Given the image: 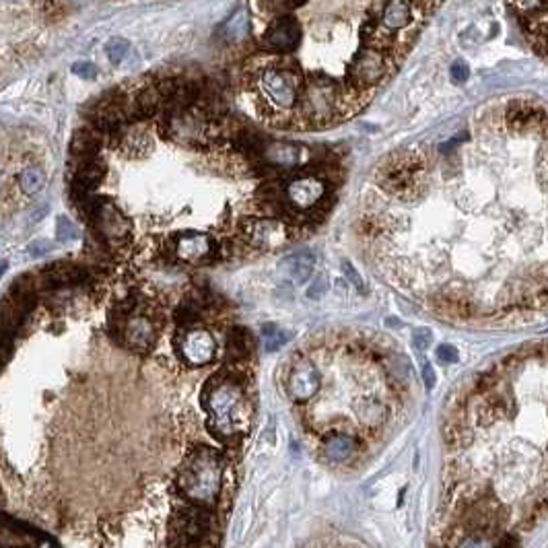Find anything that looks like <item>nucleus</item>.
Segmentation results:
<instances>
[{
	"instance_id": "393cba45",
	"label": "nucleus",
	"mask_w": 548,
	"mask_h": 548,
	"mask_svg": "<svg viewBox=\"0 0 548 548\" xmlns=\"http://www.w3.org/2000/svg\"><path fill=\"white\" fill-rule=\"evenodd\" d=\"M70 151L72 155L80 157V159H91L95 157V153L99 151V136L93 130H76L70 142Z\"/></svg>"
},
{
	"instance_id": "6ab92c4d",
	"label": "nucleus",
	"mask_w": 548,
	"mask_h": 548,
	"mask_svg": "<svg viewBox=\"0 0 548 548\" xmlns=\"http://www.w3.org/2000/svg\"><path fill=\"white\" fill-rule=\"evenodd\" d=\"M105 175V165L91 157V159H83V163L78 165V171L72 179V194L74 198L87 196L93 188H97V184L103 179Z\"/></svg>"
},
{
	"instance_id": "72a5a7b5",
	"label": "nucleus",
	"mask_w": 548,
	"mask_h": 548,
	"mask_svg": "<svg viewBox=\"0 0 548 548\" xmlns=\"http://www.w3.org/2000/svg\"><path fill=\"white\" fill-rule=\"evenodd\" d=\"M435 355H437V361L448 363V365L458 361V351H456V347H452V344H441V347L435 351Z\"/></svg>"
},
{
	"instance_id": "bb28decb",
	"label": "nucleus",
	"mask_w": 548,
	"mask_h": 548,
	"mask_svg": "<svg viewBox=\"0 0 548 548\" xmlns=\"http://www.w3.org/2000/svg\"><path fill=\"white\" fill-rule=\"evenodd\" d=\"M45 184V173L39 167H27L25 171H21L19 175V188L25 196H33L37 194Z\"/></svg>"
},
{
	"instance_id": "20e7f679",
	"label": "nucleus",
	"mask_w": 548,
	"mask_h": 548,
	"mask_svg": "<svg viewBox=\"0 0 548 548\" xmlns=\"http://www.w3.org/2000/svg\"><path fill=\"white\" fill-rule=\"evenodd\" d=\"M303 85L301 72L289 64H270L258 76V91L262 99L276 111L297 107Z\"/></svg>"
},
{
	"instance_id": "7ed1b4c3",
	"label": "nucleus",
	"mask_w": 548,
	"mask_h": 548,
	"mask_svg": "<svg viewBox=\"0 0 548 548\" xmlns=\"http://www.w3.org/2000/svg\"><path fill=\"white\" fill-rule=\"evenodd\" d=\"M427 177V163L415 151H398L386 157L377 171L375 179L384 188V192L398 196L402 200L415 198Z\"/></svg>"
},
{
	"instance_id": "412c9836",
	"label": "nucleus",
	"mask_w": 548,
	"mask_h": 548,
	"mask_svg": "<svg viewBox=\"0 0 548 548\" xmlns=\"http://www.w3.org/2000/svg\"><path fill=\"white\" fill-rule=\"evenodd\" d=\"M316 268V258L311 252L303 250V252H295L291 256H287L283 260V270L297 283V285H303L309 281L311 272Z\"/></svg>"
},
{
	"instance_id": "0eeeda50",
	"label": "nucleus",
	"mask_w": 548,
	"mask_h": 548,
	"mask_svg": "<svg viewBox=\"0 0 548 548\" xmlns=\"http://www.w3.org/2000/svg\"><path fill=\"white\" fill-rule=\"evenodd\" d=\"M113 322V332L116 336L132 351L136 353H149L155 342H157V326L155 322L146 316V314H122L116 311V316H111Z\"/></svg>"
},
{
	"instance_id": "423d86ee",
	"label": "nucleus",
	"mask_w": 548,
	"mask_h": 548,
	"mask_svg": "<svg viewBox=\"0 0 548 548\" xmlns=\"http://www.w3.org/2000/svg\"><path fill=\"white\" fill-rule=\"evenodd\" d=\"M161 128L167 138L186 146H204L212 140V124L208 122L204 111L192 107L173 109L171 113H167Z\"/></svg>"
},
{
	"instance_id": "a19ab883",
	"label": "nucleus",
	"mask_w": 548,
	"mask_h": 548,
	"mask_svg": "<svg viewBox=\"0 0 548 548\" xmlns=\"http://www.w3.org/2000/svg\"><path fill=\"white\" fill-rule=\"evenodd\" d=\"M47 250H50V243H45V241H37V243L31 245V254H33V256H41V254H45Z\"/></svg>"
},
{
	"instance_id": "6e6552de",
	"label": "nucleus",
	"mask_w": 548,
	"mask_h": 548,
	"mask_svg": "<svg viewBox=\"0 0 548 548\" xmlns=\"http://www.w3.org/2000/svg\"><path fill=\"white\" fill-rule=\"evenodd\" d=\"M388 68H390V60H388L386 52L382 47L367 45L355 54L351 68H349V76H351L355 89L365 91V89L380 85L386 78Z\"/></svg>"
},
{
	"instance_id": "c9c22d12",
	"label": "nucleus",
	"mask_w": 548,
	"mask_h": 548,
	"mask_svg": "<svg viewBox=\"0 0 548 548\" xmlns=\"http://www.w3.org/2000/svg\"><path fill=\"white\" fill-rule=\"evenodd\" d=\"M342 270H344V274H347V278L349 281H353V285L359 289V291H365V285H363V278L359 276V272L349 264V262H342Z\"/></svg>"
},
{
	"instance_id": "1a4fd4ad",
	"label": "nucleus",
	"mask_w": 548,
	"mask_h": 548,
	"mask_svg": "<svg viewBox=\"0 0 548 548\" xmlns=\"http://www.w3.org/2000/svg\"><path fill=\"white\" fill-rule=\"evenodd\" d=\"M287 206L297 212H309L316 210L328 196V184L326 179L318 175H297L289 179L283 188Z\"/></svg>"
},
{
	"instance_id": "a878e982",
	"label": "nucleus",
	"mask_w": 548,
	"mask_h": 548,
	"mask_svg": "<svg viewBox=\"0 0 548 548\" xmlns=\"http://www.w3.org/2000/svg\"><path fill=\"white\" fill-rule=\"evenodd\" d=\"M248 33V14L245 10H237L227 19V23L221 27V35L229 41H239Z\"/></svg>"
},
{
	"instance_id": "c756f323",
	"label": "nucleus",
	"mask_w": 548,
	"mask_h": 548,
	"mask_svg": "<svg viewBox=\"0 0 548 548\" xmlns=\"http://www.w3.org/2000/svg\"><path fill=\"white\" fill-rule=\"evenodd\" d=\"M363 419L369 423V425H380L384 419H386V406L382 402H369L365 408H363Z\"/></svg>"
},
{
	"instance_id": "58836bf2",
	"label": "nucleus",
	"mask_w": 548,
	"mask_h": 548,
	"mask_svg": "<svg viewBox=\"0 0 548 548\" xmlns=\"http://www.w3.org/2000/svg\"><path fill=\"white\" fill-rule=\"evenodd\" d=\"M423 380H425V386L427 388H433L435 386V371L429 363L423 365Z\"/></svg>"
},
{
	"instance_id": "79ce46f5",
	"label": "nucleus",
	"mask_w": 548,
	"mask_h": 548,
	"mask_svg": "<svg viewBox=\"0 0 548 548\" xmlns=\"http://www.w3.org/2000/svg\"><path fill=\"white\" fill-rule=\"evenodd\" d=\"M37 548H58V545L52 540V538H47V536H43V540L39 542V547Z\"/></svg>"
},
{
	"instance_id": "ddd939ff",
	"label": "nucleus",
	"mask_w": 548,
	"mask_h": 548,
	"mask_svg": "<svg viewBox=\"0 0 548 548\" xmlns=\"http://www.w3.org/2000/svg\"><path fill=\"white\" fill-rule=\"evenodd\" d=\"M173 252L186 264H202L217 254V243L208 233L186 231L177 235L173 243Z\"/></svg>"
},
{
	"instance_id": "5701e85b",
	"label": "nucleus",
	"mask_w": 548,
	"mask_h": 548,
	"mask_svg": "<svg viewBox=\"0 0 548 548\" xmlns=\"http://www.w3.org/2000/svg\"><path fill=\"white\" fill-rule=\"evenodd\" d=\"M227 351H229V357L233 361H243L252 355L254 351V340H252V334L245 330V328H233L231 334H229V340H227Z\"/></svg>"
},
{
	"instance_id": "f03ea898",
	"label": "nucleus",
	"mask_w": 548,
	"mask_h": 548,
	"mask_svg": "<svg viewBox=\"0 0 548 548\" xmlns=\"http://www.w3.org/2000/svg\"><path fill=\"white\" fill-rule=\"evenodd\" d=\"M221 487H223V462L219 454L212 452L210 448L192 450L177 474L179 493L192 505L208 509L210 505H215Z\"/></svg>"
},
{
	"instance_id": "9d476101",
	"label": "nucleus",
	"mask_w": 548,
	"mask_h": 548,
	"mask_svg": "<svg viewBox=\"0 0 548 548\" xmlns=\"http://www.w3.org/2000/svg\"><path fill=\"white\" fill-rule=\"evenodd\" d=\"M241 237L250 248L274 250L289 239V227L274 217H248L241 223Z\"/></svg>"
},
{
	"instance_id": "37998d69",
	"label": "nucleus",
	"mask_w": 548,
	"mask_h": 548,
	"mask_svg": "<svg viewBox=\"0 0 548 548\" xmlns=\"http://www.w3.org/2000/svg\"><path fill=\"white\" fill-rule=\"evenodd\" d=\"M4 268H6V264L2 262V264H0V276H2V272H4Z\"/></svg>"
},
{
	"instance_id": "dca6fc26",
	"label": "nucleus",
	"mask_w": 548,
	"mask_h": 548,
	"mask_svg": "<svg viewBox=\"0 0 548 548\" xmlns=\"http://www.w3.org/2000/svg\"><path fill=\"white\" fill-rule=\"evenodd\" d=\"M320 390V373L314 363L301 361L293 367L287 380V392L293 400L305 402L311 400Z\"/></svg>"
},
{
	"instance_id": "f704fd0d",
	"label": "nucleus",
	"mask_w": 548,
	"mask_h": 548,
	"mask_svg": "<svg viewBox=\"0 0 548 548\" xmlns=\"http://www.w3.org/2000/svg\"><path fill=\"white\" fill-rule=\"evenodd\" d=\"M272 10H278V12H287V10H293L297 6H301L305 0H264Z\"/></svg>"
},
{
	"instance_id": "4c0bfd02",
	"label": "nucleus",
	"mask_w": 548,
	"mask_h": 548,
	"mask_svg": "<svg viewBox=\"0 0 548 548\" xmlns=\"http://www.w3.org/2000/svg\"><path fill=\"white\" fill-rule=\"evenodd\" d=\"M415 344H417L419 351H425V349L431 344V332H429L427 328H419V330L415 332Z\"/></svg>"
},
{
	"instance_id": "4468645a",
	"label": "nucleus",
	"mask_w": 548,
	"mask_h": 548,
	"mask_svg": "<svg viewBox=\"0 0 548 548\" xmlns=\"http://www.w3.org/2000/svg\"><path fill=\"white\" fill-rule=\"evenodd\" d=\"M301 41V23L293 14H278L266 29L264 45L276 52H291Z\"/></svg>"
},
{
	"instance_id": "2f4dec72",
	"label": "nucleus",
	"mask_w": 548,
	"mask_h": 548,
	"mask_svg": "<svg viewBox=\"0 0 548 548\" xmlns=\"http://www.w3.org/2000/svg\"><path fill=\"white\" fill-rule=\"evenodd\" d=\"M72 74H76L85 80H93L97 76V68L93 62H76V64H72Z\"/></svg>"
},
{
	"instance_id": "f257e3e1",
	"label": "nucleus",
	"mask_w": 548,
	"mask_h": 548,
	"mask_svg": "<svg viewBox=\"0 0 548 548\" xmlns=\"http://www.w3.org/2000/svg\"><path fill=\"white\" fill-rule=\"evenodd\" d=\"M202 404L208 419V429L225 443L237 441L252 423V404L243 384L235 375L221 373L212 377L202 394Z\"/></svg>"
},
{
	"instance_id": "c85d7f7f",
	"label": "nucleus",
	"mask_w": 548,
	"mask_h": 548,
	"mask_svg": "<svg viewBox=\"0 0 548 548\" xmlns=\"http://www.w3.org/2000/svg\"><path fill=\"white\" fill-rule=\"evenodd\" d=\"M128 47H130V43H128L126 39H122V37H113V39H109L107 45H105V52H107L109 62H111V64H120V62L124 60V56L128 54Z\"/></svg>"
},
{
	"instance_id": "e433bc0d",
	"label": "nucleus",
	"mask_w": 548,
	"mask_h": 548,
	"mask_svg": "<svg viewBox=\"0 0 548 548\" xmlns=\"http://www.w3.org/2000/svg\"><path fill=\"white\" fill-rule=\"evenodd\" d=\"M326 289H328V281H326L324 276H318V278L314 281V285L309 287L307 295H309L311 299H318V297H322V295L326 293Z\"/></svg>"
},
{
	"instance_id": "473e14b6",
	"label": "nucleus",
	"mask_w": 548,
	"mask_h": 548,
	"mask_svg": "<svg viewBox=\"0 0 548 548\" xmlns=\"http://www.w3.org/2000/svg\"><path fill=\"white\" fill-rule=\"evenodd\" d=\"M450 74H452V78H454L456 83H464V80H468V76H470V68H468V64H466L464 60H456V62L452 64V68H450Z\"/></svg>"
},
{
	"instance_id": "b1692460",
	"label": "nucleus",
	"mask_w": 548,
	"mask_h": 548,
	"mask_svg": "<svg viewBox=\"0 0 548 548\" xmlns=\"http://www.w3.org/2000/svg\"><path fill=\"white\" fill-rule=\"evenodd\" d=\"M134 101H136V107H138L140 118L153 116L155 111H159L163 107V97H161V91L157 87V83H151V85L142 87L134 95Z\"/></svg>"
},
{
	"instance_id": "f3484780",
	"label": "nucleus",
	"mask_w": 548,
	"mask_h": 548,
	"mask_svg": "<svg viewBox=\"0 0 548 548\" xmlns=\"http://www.w3.org/2000/svg\"><path fill=\"white\" fill-rule=\"evenodd\" d=\"M415 14V0H386L377 25L386 33H398L413 25Z\"/></svg>"
},
{
	"instance_id": "4be33fe9",
	"label": "nucleus",
	"mask_w": 548,
	"mask_h": 548,
	"mask_svg": "<svg viewBox=\"0 0 548 548\" xmlns=\"http://www.w3.org/2000/svg\"><path fill=\"white\" fill-rule=\"evenodd\" d=\"M322 450L326 454L328 460L332 462H344L353 456V452L357 450V441L351 435H342V433H332L324 439Z\"/></svg>"
},
{
	"instance_id": "39448f33",
	"label": "nucleus",
	"mask_w": 548,
	"mask_h": 548,
	"mask_svg": "<svg viewBox=\"0 0 548 548\" xmlns=\"http://www.w3.org/2000/svg\"><path fill=\"white\" fill-rule=\"evenodd\" d=\"M297 107L307 124H326L342 113V87L330 78H311L303 85Z\"/></svg>"
},
{
	"instance_id": "2eb2a0df",
	"label": "nucleus",
	"mask_w": 548,
	"mask_h": 548,
	"mask_svg": "<svg viewBox=\"0 0 548 548\" xmlns=\"http://www.w3.org/2000/svg\"><path fill=\"white\" fill-rule=\"evenodd\" d=\"M43 534L33 526L0 514V548H37Z\"/></svg>"
},
{
	"instance_id": "cd10ccee",
	"label": "nucleus",
	"mask_w": 548,
	"mask_h": 548,
	"mask_svg": "<svg viewBox=\"0 0 548 548\" xmlns=\"http://www.w3.org/2000/svg\"><path fill=\"white\" fill-rule=\"evenodd\" d=\"M287 340H289V336L283 330H278L276 326H264V349L268 353L283 349L287 344Z\"/></svg>"
},
{
	"instance_id": "7c9ffc66",
	"label": "nucleus",
	"mask_w": 548,
	"mask_h": 548,
	"mask_svg": "<svg viewBox=\"0 0 548 548\" xmlns=\"http://www.w3.org/2000/svg\"><path fill=\"white\" fill-rule=\"evenodd\" d=\"M56 235H58L60 241H72V239L78 237V231L66 217H60L58 223H56Z\"/></svg>"
},
{
	"instance_id": "9b49d317",
	"label": "nucleus",
	"mask_w": 548,
	"mask_h": 548,
	"mask_svg": "<svg viewBox=\"0 0 548 548\" xmlns=\"http://www.w3.org/2000/svg\"><path fill=\"white\" fill-rule=\"evenodd\" d=\"M97 227V233L101 235V239L111 245V248H122L126 245V241L130 239V219L109 200L101 198V202L97 204L95 212L91 215Z\"/></svg>"
},
{
	"instance_id": "ea45409f",
	"label": "nucleus",
	"mask_w": 548,
	"mask_h": 548,
	"mask_svg": "<svg viewBox=\"0 0 548 548\" xmlns=\"http://www.w3.org/2000/svg\"><path fill=\"white\" fill-rule=\"evenodd\" d=\"M460 548H495V547H491V545H489L487 540H483V538H470V540H466Z\"/></svg>"
},
{
	"instance_id": "a211bd4d",
	"label": "nucleus",
	"mask_w": 548,
	"mask_h": 548,
	"mask_svg": "<svg viewBox=\"0 0 548 548\" xmlns=\"http://www.w3.org/2000/svg\"><path fill=\"white\" fill-rule=\"evenodd\" d=\"M262 159H264L266 165H270V167H278V169H295V167L301 165L303 149H301L299 144L272 142V144L264 146V151H262Z\"/></svg>"
},
{
	"instance_id": "f8f14e48",
	"label": "nucleus",
	"mask_w": 548,
	"mask_h": 548,
	"mask_svg": "<svg viewBox=\"0 0 548 548\" xmlns=\"http://www.w3.org/2000/svg\"><path fill=\"white\" fill-rule=\"evenodd\" d=\"M177 349L188 365L202 367L215 359L217 342L208 330L192 326V328H186V332L177 338Z\"/></svg>"
},
{
	"instance_id": "aec40b11",
	"label": "nucleus",
	"mask_w": 548,
	"mask_h": 548,
	"mask_svg": "<svg viewBox=\"0 0 548 548\" xmlns=\"http://www.w3.org/2000/svg\"><path fill=\"white\" fill-rule=\"evenodd\" d=\"M85 270L74 266V264H66V262H58L54 266H50L43 274H41V285L47 289H58V287H70V285H78L85 281Z\"/></svg>"
}]
</instances>
